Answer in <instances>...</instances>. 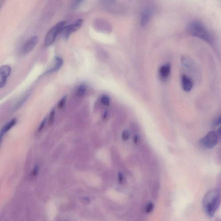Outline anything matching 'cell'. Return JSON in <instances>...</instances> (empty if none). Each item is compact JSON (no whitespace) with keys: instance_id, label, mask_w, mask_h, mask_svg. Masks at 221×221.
I'll return each mask as SVG.
<instances>
[{"instance_id":"obj_1","label":"cell","mask_w":221,"mask_h":221,"mask_svg":"<svg viewBox=\"0 0 221 221\" xmlns=\"http://www.w3.org/2000/svg\"><path fill=\"white\" fill-rule=\"evenodd\" d=\"M220 203V192L219 190L213 189L209 191L203 199V207L206 214L209 216H213L218 209Z\"/></svg>"},{"instance_id":"obj_2","label":"cell","mask_w":221,"mask_h":221,"mask_svg":"<svg viewBox=\"0 0 221 221\" xmlns=\"http://www.w3.org/2000/svg\"><path fill=\"white\" fill-rule=\"evenodd\" d=\"M187 29L188 33L193 36L201 38L210 44L214 42L210 31L200 22L196 21L191 22L187 25Z\"/></svg>"},{"instance_id":"obj_3","label":"cell","mask_w":221,"mask_h":221,"mask_svg":"<svg viewBox=\"0 0 221 221\" xmlns=\"http://www.w3.org/2000/svg\"><path fill=\"white\" fill-rule=\"evenodd\" d=\"M66 21L59 22L53 26L47 33L45 40V46L48 47L53 44L58 34L62 32L63 28L65 26Z\"/></svg>"},{"instance_id":"obj_4","label":"cell","mask_w":221,"mask_h":221,"mask_svg":"<svg viewBox=\"0 0 221 221\" xmlns=\"http://www.w3.org/2000/svg\"><path fill=\"white\" fill-rule=\"evenodd\" d=\"M219 135L215 131H212L199 140L202 147L207 149H212L216 146L218 142Z\"/></svg>"},{"instance_id":"obj_5","label":"cell","mask_w":221,"mask_h":221,"mask_svg":"<svg viewBox=\"0 0 221 221\" xmlns=\"http://www.w3.org/2000/svg\"><path fill=\"white\" fill-rule=\"evenodd\" d=\"M83 23V20L82 19H79L73 24L64 26L62 31L64 38L68 39L70 34L78 30L82 26Z\"/></svg>"},{"instance_id":"obj_6","label":"cell","mask_w":221,"mask_h":221,"mask_svg":"<svg viewBox=\"0 0 221 221\" xmlns=\"http://www.w3.org/2000/svg\"><path fill=\"white\" fill-rule=\"evenodd\" d=\"M11 67L8 65L0 66V89L4 87L11 74Z\"/></svg>"},{"instance_id":"obj_7","label":"cell","mask_w":221,"mask_h":221,"mask_svg":"<svg viewBox=\"0 0 221 221\" xmlns=\"http://www.w3.org/2000/svg\"><path fill=\"white\" fill-rule=\"evenodd\" d=\"M154 13L153 8L151 7H146L142 12L140 18V24L142 27L146 26L152 18Z\"/></svg>"},{"instance_id":"obj_8","label":"cell","mask_w":221,"mask_h":221,"mask_svg":"<svg viewBox=\"0 0 221 221\" xmlns=\"http://www.w3.org/2000/svg\"><path fill=\"white\" fill-rule=\"evenodd\" d=\"M38 37L36 35L33 36L29 38L28 40L26 41V42L25 43L23 47H22V54H26L30 52L38 43Z\"/></svg>"},{"instance_id":"obj_9","label":"cell","mask_w":221,"mask_h":221,"mask_svg":"<svg viewBox=\"0 0 221 221\" xmlns=\"http://www.w3.org/2000/svg\"><path fill=\"white\" fill-rule=\"evenodd\" d=\"M17 119H14L4 125L0 131V145L2 141L3 137L17 123Z\"/></svg>"},{"instance_id":"obj_10","label":"cell","mask_w":221,"mask_h":221,"mask_svg":"<svg viewBox=\"0 0 221 221\" xmlns=\"http://www.w3.org/2000/svg\"><path fill=\"white\" fill-rule=\"evenodd\" d=\"M182 88L185 92H190L192 89L193 84L192 80L186 75L183 74L181 77Z\"/></svg>"},{"instance_id":"obj_11","label":"cell","mask_w":221,"mask_h":221,"mask_svg":"<svg viewBox=\"0 0 221 221\" xmlns=\"http://www.w3.org/2000/svg\"><path fill=\"white\" fill-rule=\"evenodd\" d=\"M171 66L169 63H167L162 65L159 69V74L160 77L162 80H166L168 79L170 76Z\"/></svg>"},{"instance_id":"obj_12","label":"cell","mask_w":221,"mask_h":221,"mask_svg":"<svg viewBox=\"0 0 221 221\" xmlns=\"http://www.w3.org/2000/svg\"><path fill=\"white\" fill-rule=\"evenodd\" d=\"M55 64L54 67L47 71L46 74H51L56 72L59 70L63 64V61L62 58L58 56H56L55 58Z\"/></svg>"},{"instance_id":"obj_13","label":"cell","mask_w":221,"mask_h":221,"mask_svg":"<svg viewBox=\"0 0 221 221\" xmlns=\"http://www.w3.org/2000/svg\"><path fill=\"white\" fill-rule=\"evenodd\" d=\"M86 91V86L84 85H80L78 90V95L80 97H82L84 95Z\"/></svg>"},{"instance_id":"obj_14","label":"cell","mask_w":221,"mask_h":221,"mask_svg":"<svg viewBox=\"0 0 221 221\" xmlns=\"http://www.w3.org/2000/svg\"><path fill=\"white\" fill-rule=\"evenodd\" d=\"M101 102L102 104L105 106H109L110 103V99L109 97L106 95H104L101 98Z\"/></svg>"},{"instance_id":"obj_15","label":"cell","mask_w":221,"mask_h":221,"mask_svg":"<svg viewBox=\"0 0 221 221\" xmlns=\"http://www.w3.org/2000/svg\"><path fill=\"white\" fill-rule=\"evenodd\" d=\"M154 209V204L153 203H149L145 207V212L147 213H150L153 212Z\"/></svg>"},{"instance_id":"obj_16","label":"cell","mask_w":221,"mask_h":221,"mask_svg":"<svg viewBox=\"0 0 221 221\" xmlns=\"http://www.w3.org/2000/svg\"><path fill=\"white\" fill-rule=\"evenodd\" d=\"M66 98H67V95H64L63 97L61 98L60 100V101L59 102L58 104V108L59 109H62L65 106V103H66Z\"/></svg>"},{"instance_id":"obj_17","label":"cell","mask_w":221,"mask_h":221,"mask_svg":"<svg viewBox=\"0 0 221 221\" xmlns=\"http://www.w3.org/2000/svg\"><path fill=\"white\" fill-rule=\"evenodd\" d=\"M55 110L54 108L51 110L50 113V116H49V125H51L53 124L54 121V117H55Z\"/></svg>"},{"instance_id":"obj_18","label":"cell","mask_w":221,"mask_h":221,"mask_svg":"<svg viewBox=\"0 0 221 221\" xmlns=\"http://www.w3.org/2000/svg\"><path fill=\"white\" fill-rule=\"evenodd\" d=\"M159 186L158 184H155L153 189V196L154 199H156L158 196L159 191Z\"/></svg>"},{"instance_id":"obj_19","label":"cell","mask_w":221,"mask_h":221,"mask_svg":"<svg viewBox=\"0 0 221 221\" xmlns=\"http://www.w3.org/2000/svg\"><path fill=\"white\" fill-rule=\"evenodd\" d=\"M130 137V132L128 131H124L122 133V138L124 141L128 140Z\"/></svg>"},{"instance_id":"obj_20","label":"cell","mask_w":221,"mask_h":221,"mask_svg":"<svg viewBox=\"0 0 221 221\" xmlns=\"http://www.w3.org/2000/svg\"><path fill=\"white\" fill-rule=\"evenodd\" d=\"M46 119L43 120L40 125H39L38 130V132H41L43 130V129L44 128L45 125H46Z\"/></svg>"},{"instance_id":"obj_21","label":"cell","mask_w":221,"mask_h":221,"mask_svg":"<svg viewBox=\"0 0 221 221\" xmlns=\"http://www.w3.org/2000/svg\"><path fill=\"white\" fill-rule=\"evenodd\" d=\"M118 178L119 183H122L124 181V175H123V174L122 172H119V173H118Z\"/></svg>"},{"instance_id":"obj_22","label":"cell","mask_w":221,"mask_h":221,"mask_svg":"<svg viewBox=\"0 0 221 221\" xmlns=\"http://www.w3.org/2000/svg\"><path fill=\"white\" fill-rule=\"evenodd\" d=\"M82 2V1H77L74 2L73 5V7L74 8V9L78 8V7L81 5V3Z\"/></svg>"},{"instance_id":"obj_23","label":"cell","mask_w":221,"mask_h":221,"mask_svg":"<svg viewBox=\"0 0 221 221\" xmlns=\"http://www.w3.org/2000/svg\"><path fill=\"white\" fill-rule=\"evenodd\" d=\"M38 171H39V167L38 166H35L32 171V176H35L38 174Z\"/></svg>"},{"instance_id":"obj_24","label":"cell","mask_w":221,"mask_h":221,"mask_svg":"<svg viewBox=\"0 0 221 221\" xmlns=\"http://www.w3.org/2000/svg\"><path fill=\"white\" fill-rule=\"evenodd\" d=\"M214 124V125H215V126H217L219 125L220 124H221L220 117L217 118V119H216L215 120V121Z\"/></svg>"},{"instance_id":"obj_25","label":"cell","mask_w":221,"mask_h":221,"mask_svg":"<svg viewBox=\"0 0 221 221\" xmlns=\"http://www.w3.org/2000/svg\"><path fill=\"white\" fill-rule=\"evenodd\" d=\"M138 136H137V135H136V136H135V137H134V141L135 143L136 144L137 143V142H138Z\"/></svg>"},{"instance_id":"obj_26","label":"cell","mask_w":221,"mask_h":221,"mask_svg":"<svg viewBox=\"0 0 221 221\" xmlns=\"http://www.w3.org/2000/svg\"><path fill=\"white\" fill-rule=\"evenodd\" d=\"M108 111H106L105 112H104V114H103V118L104 119H106V118H107V116H108Z\"/></svg>"},{"instance_id":"obj_27","label":"cell","mask_w":221,"mask_h":221,"mask_svg":"<svg viewBox=\"0 0 221 221\" xmlns=\"http://www.w3.org/2000/svg\"></svg>"}]
</instances>
